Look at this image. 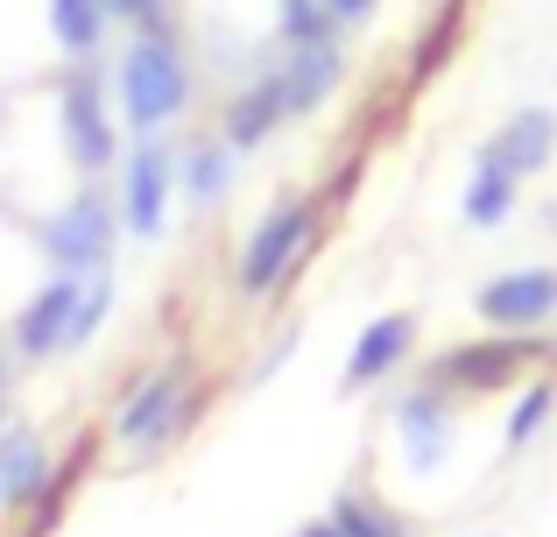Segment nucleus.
Returning <instances> with one entry per match:
<instances>
[{"mask_svg": "<svg viewBox=\"0 0 557 537\" xmlns=\"http://www.w3.org/2000/svg\"><path fill=\"white\" fill-rule=\"evenodd\" d=\"M107 312H113V269H92V276L78 283V318H71V354H85V346L99 340Z\"/></svg>", "mask_w": 557, "mask_h": 537, "instance_id": "obj_21", "label": "nucleus"}, {"mask_svg": "<svg viewBox=\"0 0 557 537\" xmlns=\"http://www.w3.org/2000/svg\"><path fill=\"white\" fill-rule=\"evenodd\" d=\"M318 8H325V14H332L339 28H354V22H368V14L381 8V0H318Z\"/></svg>", "mask_w": 557, "mask_h": 537, "instance_id": "obj_24", "label": "nucleus"}, {"mask_svg": "<svg viewBox=\"0 0 557 537\" xmlns=\"http://www.w3.org/2000/svg\"><path fill=\"white\" fill-rule=\"evenodd\" d=\"M50 36H57V50H64L71 64H85V57L99 50V36H107L99 0H50Z\"/></svg>", "mask_w": 557, "mask_h": 537, "instance_id": "obj_20", "label": "nucleus"}, {"mask_svg": "<svg viewBox=\"0 0 557 537\" xmlns=\"http://www.w3.org/2000/svg\"><path fill=\"white\" fill-rule=\"evenodd\" d=\"M113 234H121V206H113V192L92 178L85 192H71L64 206L36 227V248L57 276H92V269H107Z\"/></svg>", "mask_w": 557, "mask_h": 537, "instance_id": "obj_5", "label": "nucleus"}, {"mask_svg": "<svg viewBox=\"0 0 557 537\" xmlns=\"http://www.w3.org/2000/svg\"><path fill=\"white\" fill-rule=\"evenodd\" d=\"M325 516L339 524V537H417V524L403 510H388L381 496H368V488H339Z\"/></svg>", "mask_w": 557, "mask_h": 537, "instance_id": "obj_18", "label": "nucleus"}, {"mask_svg": "<svg viewBox=\"0 0 557 537\" xmlns=\"http://www.w3.org/2000/svg\"><path fill=\"white\" fill-rule=\"evenodd\" d=\"M283 121H289V99H283V78H275V57H269V64H261L255 78H240V93L226 99V113H219V142H226L233 156H247V149H261Z\"/></svg>", "mask_w": 557, "mask_h": 537, "instance_id": "obj_12", "label": "nucleus"}, {"mask_svg": "<svg viewBox=\"0 0 557 537\" xmlns=\"http://www.w3.org/2000/svg\"><path fill=\"white\" fill-rule=\"evenodd\" d=\"M170 198H177V142H170V135H141L135 156L121 163V192H113L121 227L135 241H156V234H163Z\"/></svg>", "mask_w": 557, "mask_h": 537, "instance_id": "obj_7", "label": "nucleus"}, {"mask_svg": "<svg viewBox=\"0 0 557 537\" xmlns=\"http://www.w3.org/2000/svg\"><path fill=\"white\" fill-rule=\"evenodd\" d=\"M190 50L177 42V28H135L121 42V64H113V99H121L127 135H163L177 113H190Z\"/></svg>", "mask_w": 557, "mask_h": 537, "instance_id": "obj_1", "label": "nucleus"}, {"mask_svg": "<svg viewBox=\"0 0 557 537\" xmlns=\"http://www.w3.org/2000/svg\"><path fill=\"white\" fill-rule=\"evenodd\" d=\"M487 537H494V530H487Z\"/></svg>", "mask_w": 557, "mask_h": 537, "instance_id": "obj_27", "label": "nucleus"}, {"mask_svg": "<svg viewBox=\"0 0 557 537\" xmlns=\"http://www.w3.org/2000/svg\"><path fill=\"white\" fill-rule=\"evenodd\" d=\"M233 163H240V156H233L219 135L184 142V149H177V184H184V198H190V206H219V198L233 192Z\"/></svg>", "mask_w": 557, "mask_h": 537, "instance_id": "obj_17", "label": "nucleus"}, {"mask_svg": "<svg viewBox=\"0 0 557 537\" xmlns=\"http://www.w3.org/2000/svg\"><path fill=\"white\" fill-rule=\"evenodd\" d=\"M289 354H297V326H289V332H283V340H275V346H269V354H261V361H255V375H247V382H269V375H275V368H283V361H289Z\"/></svg>", "mask_w": 557, "mask_h": 537, "instance_id": "obj_23", "label": "nucleus"}, {"mask_svg": "<svg viewBox=\"0 0 557 537\" xmlns=\"http://www.w3.org/2000/svg\"><path fill=\"white\" fill-rule=\"evenodd\" d=\"M388 431H395V446H403L409 467L437 474L451 460V446H459V403L437 396L431 382H417V389H403V396L388 403Z\"/></svg>", "mask_w": 557, "mask_h": 537, "instance_id": "obj_9", "label": "nucleus"}, {"mask_svg": "<svg viewBox=\"0 0 557 537\" xmlns=\"http://www.w3.org/2000/svg\"><path fill=\"white\" fill-rule=\"evenodd\" d=\"M557 346L544 332H487V340H466V346H445V354L423 368V382L437 389V396H502V389H516L522 375L550 368Z\"/></svg>", "mask_w": 557, "mask_h": 537, "instance_id": "obj_3", "label": "nucleus"}, {"mask_svg": "<svg viewBox=\"0 0 557 537\" xmlns=\"http://www.w3.org/2000/svg\"><path fill=\"white\" fill-rule=\"evenodd\" d=\"M0 431H8V389H0Z\"/></svg>", "mask_w": 557, "mask_h": 537, "instance_id": "obj_26", "label": "nucleus"}, {"mask_svg": "<svg viewBox=\"0 0 557 537\" xmlns=\"http://www.w3.org/2000/svg\"><path fill=\"white\" fill-rule=\"evenodd\" d=\"M311 248H318V198H275L269 220L247 234L240 263H233L240 297H275V290H289V276H297V263Z\"/></svg>", "mask_w": 557, "mask_h": 537, "instance_id": "obj_4", "label": "nucleus"}, {"mask_svg": "<svg viewBox=\"0 0 557 537\" xmlns=\"http://www.w3.org/2000/svg\"><path fill=\"white\" fill-rule=\"evenodd\" d=\"M480 156H494V163L516 170V178H544L550 156H557V113L550 107H516L487 142H480Z\"/></svg>", "mask_w": 557, "mask_h": 537, "instance_id": "obj_14", "label": "nucleus"}, {"mask_svg": "<svg viewBox=\"0 0 557 537\" xmlns=\"http://www.w3.org/2000/svg\"><path fill=\"white\" fill-rule=\"evenodd\" d=\"M417 354V312H381L360 326V340H354V354H346V368H339V396H368L374 382H388L403 361Z\"/></svg>", "mask_w": 557, "mask_h": 537, "instance_id": "obj_11", "label": "nucleus"}, {"mask_svg": "<svg viewBox=\"0 0 557 537\" xmlns=\"http://www.w3.org/2000/svg\"><path fill=\"white\" fill-rule=\"evenodd\" d=\"M297 537H339V524H332V516H311V524H304Z\"/></svg>", "mask_w": 557, "mask_h": 537, "instance_id": "obj_25", "label": "nucleus"}, {"mask_svg": "<svg viewBox=\"0 0 557 537\" xmlns=\"http://www.w3.org/2000/svg\"><path fill=\"white\" fill-rule=\"evenodd\" d=\"M57 127H64L71 163H78L85 178H107L121 135H113V113H107V78H99L92 64H71L64 78H57Z\"/></svg>", "mask_w": 557, "mask_h": 537, "instance_id": "obj_6", "label": "nucleus"}, {"mask_svg": "<svg viewBox=\"0 0 557 537\" xmlns=\"http://www.w3.org/2000/svg\"><path fill=\"white\" fill-rule=\"evenodd\" d=\"M78 283H85V276H50V283L28 290V304L14 312V354H22V361H57V354H71Z\"/></svg>", "mask_w": 557, "mask_h": 537, "instance_id": "obj_10", "label": "nucleus"}, {"mask_svg": "<svg viewBox=\"0 0 557 537\" xmlns=\"http://www.w3.org/2000/svg\"><path fill=\"white\" fill-rule=\"evenodd\" d=\"M198 411H205V389L190 382V368L184 361H163V368H149L107 411V439L121 446V453H135V460H163L170 446L198 425Z\"/></svg>", "mask_w": 557, "mask_h": 537, "instance_id": "obj_2", "label": "nucleus"}, {"mask_svg": "<svg viewBox=\"0 0 557 537\" xmlns=\"http://www.w3.org/2000/svg\"><path fill=\"white\" fill-rule=\"evenodd\" d=\"M50 467H57L50 446L28 425H8L0 431V510H28L42 496V481H50Z\"/></svg>", "mask_w": 557, "mask_h": 537, "instance_id": "obj_15", "label": "nucleus"}, {"mask_svg": "<svg viewBox=\"0 0 557 537\" xmlns=\"http://www.w3.org/2000/svg\"><path fill=\"white\" fill-rule=\"evenodd\" d=\"M473 318L487 332H544L557 318V269L530 263V269H502L473 290Z\"/></svg>", "mask_w": 557, "mask_h": 537, "instance_id": "obj_8", "label": "nucleus"}, {"mask_svg": "<svg viewBox=\"0 0 557 537\" xmlns=\"http://www.w3.org/2000/svg\"><path fill=\"white\" fill-rule=\"evenodd\" d=\"M346 71V50L339 36L332 42H289L283 57H275V78H283V99H289V121H304V113H318L332 99V85H339Z\"/></svg>", "mask_w": 557, "mask_h": 537, "instance_id": "obj_13", "label": "nucleus"}, {"mask_svg": "<svg viewBox=\"0 0 557 537\" xmlns=\"http://www.w3.org/2000/svg\"><path fill=\"white\" fill-rule=\"evenodd\" d=\"M550 417H557V382H550V375H530V382L516 389V411H508V425H502V453H508V460L530 453V446L544 439Z\"/></svg>", "mask_w": 557, "mask_h": 537, "instance_id": "obj_19", "label": "nucleus"}, {"mask_svg": "<svg viewBox=\"0 0 557 537\" xmlns=\"http://www.w3.org/2000/svg\"><path fill=\"white\" fill-rule=\"evenodd\" d=\"M516 198H522L516 170H502L494 156H473V178H466V192H459V220L480 227V234H494V227H508Z\"/></svg>", "mask_w": 557, "mask_h": 537, "instance_id": "obj_16", "label": "nucleus"}, {"mask_svg": "<svg viewBox=\"0 0 557 537\" xmlns=\"http://www.w3.org/2000/svg\"><path fill=\"white\" fill-rule=\"evenodd\" d=\"M99 14H107V22H127V28H170L163 0H99Z\"/></svg>", "mask_w": 557, "mask_h": 537, "instance_id": "obj_22", "label": "nucleus"}]
</instances>
